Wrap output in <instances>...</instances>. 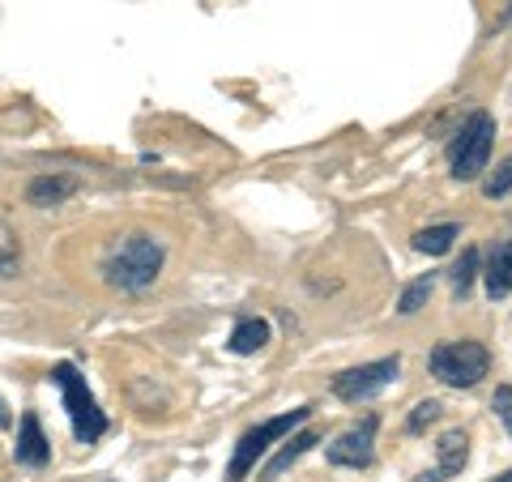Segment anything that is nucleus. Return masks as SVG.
I'll list each match as a JSON object with an SVG mask.
<instances>
[{
    "label": "nucleus",
    "instance_id": "1",
    "mask_svg": "<svg viewBox=\"0 0 512 482\" xmlns=\"http://www.w3.org/2000/svg\"><path fill=\"white\" fill-rule=\"evenodd\" d=\"M158 269H163V244L150 235H124L103 261V273L116 291H146Z\"/></svg>",
    "mask_w": 512,
    "mask_h": 482
},
{
    "label": "nucleus",
    "instance_id": "2",
    "mask_svg": "<svg viewBox=\"0 0 512 482\" xmlns=\"http://www.w3.org/2000/svg\"><path fill=\"white\" fill-rule=\"evenodd\" d=\"M52 384L60 389L64 410H69V419H73V436L82 444H99L103 431H107V414L99 410V401H94L86 376L77 372L73 363H56L52 367Z\"/></svg>",
    "mask_w": 512,
    "mask_h": 482
},
{
    "label": "nucleus",
    "instance_id": "3",
    "mask_svg": "<svg viewBox=\"0 0 512 482\" xmlns=\"http://www.w3.org/2000/svg\"><path fill=\"white\" fill-rule=\"evenodd\" d=\"M312 419V406H299L291 414H278V419H265V423H256L252 431H244L235 444V457L227 465V482H244L252 470H256V461H261L269 448H274L282 436H291V431H299L303 423Z\"/></svg>",
    "mask_w": 512,
    "mask_h": 482
},
{
    "label": "nucleus",
    "instance_id": "4",
    "mask_svg": "<svg viewBox=\"0 0 512 482\" xmlns=\"http://www.w3.org/2000/svg\"><path fill=\"white\" fill-rule=\"evenodd\" d=\"M431 376L448 389H474L478 380L491 372V355L483 342H474V337H461V342H440L431 350Z\"/></svg>",
    "mask_w": 512,
    "mask_h": 482
},
{
    "label": "nucleus",
    "instance_id": "5",
    "mask_svg": "<svg viewBox=\"0 0 512 482\" xmlns=\"http://www.w3.org/2000/svg\"><path fill=\"white\" fill-rule=\"evenodd\" d=\"M491 146H495V116L491 111H474V116L461 124V133L453 141V180H478L487 171V158H491Z\"/></svg>",
    "mask_w": 512,
    "mask_h": 482
},
{
    "label": "nucleus",
    "instance_id": "6",
    "mask_svg": "<svg viewBox=\"0 0 512 482\" xmlns=\"http://www.w3.org/2000/svg\"><path fill=\"white\" fill-rule=\"evenodd\" d=\"M397 372H402V359H376V363H359L350 367V372L333 376V397L342 401H367L376 397L380 389H389V384L397 380Z\"/></svg>",
    "mask_w": 512,
    "mask_h": 482
},
{
    "label": "nucleus",
    "instance_id": "7",
    "mask_svg": "<svg viewBox=\"0 0 512 482\" xmlns=\"http://www.w3.org/2000/svg\"><path fill=\"white\" fill-rule=\"evenodd\" d=\"M376 427H380V419H376V414H367L363 423L342 431V436L329 444V461L346 465V470H367L372 457H376Z\"/></svg>",
    "mask_w": 512,
    "mask_h": 482
},
{
    "label": "nucleus",
    "instance_id": "8",
    "mask_svg": "<svg viewBox=\"0 0 512 482\" xmlns=\"http://www.w3.org/2000/svg\"><path fill=\"white\" fill-rule=\"evenodd\" d=\"M436 470H427V474H419L414 482H444V478H453V474H461L466 470V461H470V436L461 427H453V431H444L440 436V444H436Z\"/></svg>",
    "mask_w": 512,
    "mask_h": 482
},
{
    "label": "nucleus",
    "instance_id": "9",
    "mask_svg": "<svg viewBox=\"0 0 512 482\" xmlns=\"http://www.w3.org/2000/svg\"><path fill=\"white\" fill-rule=\"evenodd\" d=\"M13 457L18 465H30V470H43L47 461H52V444H47L43 427H39V414L26 410L22 414V427H18V444H13Z\"/></svg>",
    "mask_w": 512,
    "mask_h": 482
},
{
    "label": "nucleus",
    "instance_id": "10",
    "mask_svg": "<svg viewBox=\"0 0 512 482\" xmlns=\"http://www.w3.org/2000/svg\"><path fill=\"white\" fill-rule=\"evenodd\" d=\"M483 282H487V295L491 299L512 295V239H504V244L491 248L487 265H483Z\"/></svg>",
    "mask_w": 512,
    "mask_h": 482
},
{
    "label": "nucleus",
    "instance_id": "11",
    "mask_svg": "<svg viewBox=\"0 0 512 482\" xmlns=\"http://www.w3.org/2000/svg\"><path fill=\"white\" fill-rule=\"evenodd\" d=\"M312 444H320V436H316L312 427H308V431H291V440H286V448H282V453H278L274 461L265 465V474L256 478V482H274V478H282V470H291V465H295L303 453H312Z\"/></svg>",
    "mask_w": 512,
    "mask_h": 482
},
{
    "label": "nucleus",
    "instance_id": "12",
    "mask_svg": "<svg viewBox=\"0 0 512 482\" xmlns=\"http://www.w3.org/2000/svg\"><path fill=\"white\" fill-rule=\"evenodd\" d=\"M73 192H77V180H69V175H39V180H30L26 201H30V205H39V210H47V205L69 201Z\"/></svg>",
    "mask_w": 512,
    "mask_h": 482
},
{
    "label": "nucleus",
    "instance_id": "13",
    "mask_svg": "<svg viewBox=\"0 0 512 482\" xmlns=\"http://www.w3.org/2000/svg\"><path fill=\"white\" fill-rule=\"evenodd\" d=\"M227 346H231V355H256V350L269 346V325H265V320H256V316L235 320Z\"/></svg>",
    "mask_w": 512,
    "mask_h": 482
},
{
    "label": "nucleus",
    "instance_id": "14",
    "mask_svg": "<svg viewBox=\"0 0 512 482\" xmlns=\"http://www.w3.org/2000/svg\"><path fill=\"white\" fill-rule=\"evenodd\" d=\"M461 231L453 227V222H440V227H427V231H419L414 235V252H423V256H444L448 248H453V239H457Z\"/></svg>",
    "mask_w": 512,
    "mask_h": 482
},
{
    "label": "nucleus",
    "instance_id": "15",
    "mask_svg": "<svg viewBox=\"0 0 512 482\" xmlns=\"http://www.w3.org/2000/svg\"><path fill=\"white\" fill-rule=\"evenodd\" d=\"M474 278H478V252L466 248V252H461V261H457V269H453V295L466 299L470 286H474Z\"/></svg>",
    "mask_w": 512,
    "mask_h": 482
},
{
    "label": "nucleus",
    "instance_id": "16",
    "mask_svg": "<svg viewBox=\"0 0 512 482\" xmlns=\"http://www.w3.org/2000/svg\"><path fill=\"white\" fill-rule=\"evenodd\" d=\"M431 286H436V282H431V273H427V278H419V282H410L406 291H402V299H397V312H402V316H414V312H419L423 303L431 299Z\"/></svg>",
    "mask_w": 512,
    "mask_h": 482
},
{
    "label": "nucleus",
    "instance_id": "17",
    "mask_svg": "<svg viewBox=\"0 0 512 482\" xmlns=\"http://www.w3.org/2000/svg\"><path fill=\"white\" fill-rule=\"evenodd\" d=\"M483 192H487V197H491V201H500V197H508V192H512V154L504 158V163H500V167H495V171H491V180L483 184Z\"/></svg>",
    "mask_w": 512,
    "mask_h": 482
},
{
    "label": "nucleus",
    "instance_id": "18",
    "mask_svg": "<svg viewBox=\"0 0 512 482\" xmlns=\"http://www.w3.org/2000/svg\"><path fill=\"white\" fill-rule=\"evenodd\" d=\"M440 419V401H419V406H414V414H410V431H423V427H431Z\"/></svg>",
    "mask_w": 512,
    "mask_h": 482
},
{
    "label": "nucleus",
    "instance_id": "19",
    "mask_svg": "<svg viewBox=\"0 0 512 482\" xmlns=\"http://www.w3.org/2000/svg\"><path fill=\"white\" fill-rule=\"evenodd\" d=\"M491 410L500 414V423L508 427V436H512V389L504 384V389H495V397H491Z\"/></svg>",
    "mask_w": 512,
    "mask_h": 482
},
{
    "label": "nucleus",
    "instance_id": "20",
    "mask_svg": "<svg viewBox=\"0 0 512 482\" xmlns=\"http://www.w3.org/2000/svg\"><path fill=\"white\" fill-rule=\"evenodd\" d=\"M13 419H9V406H5V401H0V427H9Z\"/></svg>",
    "mask_w": 512,
    "mask_h": 482
},
{
    "label": "nucleus",
    "instance_id": "21",
    "mask_svg": "<svg viewBox=\"0 0 512 482\" xmlns=\"http://www.w3.org/2000/svg\"><path fill=\"white\" fill-rule=\"evenodd\" d=\"M491 482H512V470H508V474H500V478H491Z\"/></svg>",
    "mask_w": 512,
    "mask_h": 482
},
{
    "label": "nucleus",
    "instance_id": "22",
    "mask_svg": "<svg viewBox=\"0 0 512 482\" xmlns=\"http://www.w3.org/2000/svg\"><path fill=\"white\" fill-rule=\"evenodd\" d=\"M508 18H512V0H508Z\"/></svg>",
    "mask_w": 512,
    "mask_h": 482
}]
</instances>
